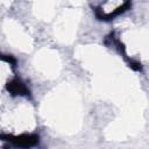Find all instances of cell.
I'll use <instances>...</instances> for the list:
<instances>
[{"label": "cell", "mask_w": 149, "mask_h": 149, "mask_svg": "<svg viewBox=\"0 0 149 149\" xmlns=\"http://www.w3.org/2000/svg\"><path fill=\"white\" fill-rule=\"evenodd\" d=\"M8 88H9L13 93H19V94L26 93V87H24L23 84H21L20 81H14V83H12Z\"/></svg>", "instance_id": "6da1fadb"}]
</instances>
